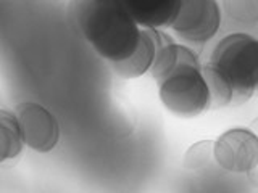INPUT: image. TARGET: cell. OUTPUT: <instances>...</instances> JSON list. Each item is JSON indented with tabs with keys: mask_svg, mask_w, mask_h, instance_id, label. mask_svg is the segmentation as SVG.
<instances>
[{
	"mask_svg": "<svg viewBox=\"0 0 258 193\" xmlns=\"http://www.w3.org/2000/svg\"><path fill=\"white\" fill-rule=\"evenodd\" d=\"M202 64L199 61V56L194 53L189 47L176 44L173 40H168L160 47V50L155 56L150 68V74L157 84L161 80H165L168 76H171L173 72L179 71L185 66H197Z\"/></svg>",
	"mask_w": 258,
	"mask_h": 193,
	"instance_id": "9",
	"label": "cell"
},
{
	"mask_svg": "<svg viewBox=\"0 0 258 193\" xmlns=\"http://www.w3.org/2000/svg\"><path fill=\"white\" fill-rule=\"evenodd\" d=\"M210 64L232 88V105H242L258 92V39L247 32L223 37L210 56Z\"/></svg>",
	"mask_w": 258,
	"mask_h": 193,
	"instance_id": "2",
	"label": "cell"
},
{
	"mask_svg": "<svg viewBox=\"0 0 258 193\" xmlns=\"http://www.w3.org/2000/svg\"><path fill=\"white\" fill-rule=\"evenodd\" d=\"M247 179H248V182L253 185V187H256L258 188V163L250 169V171L247 172Z\"/></svg>",
	"mask_w": 258,
	"mask_h": 193,
	"instance_id": "14",
	"label": "cell"
},
{
	"mask_svg": "<svg viewBox=\"0 0 258 193\" xmlns=\"http://www.w3.org/2000/svg\"><path fill=\"white\" fill-rule=\"evenodd\" d=\"M133 18L142 28H169L181 7V0H123Z\"/></svg>",
	"mask_w": 258,
	"mask_h": 193,
	"instance_id": "8",
	"label": "cell"
},
{
	"mask_svg": "<svg viewBox=\"0 0 258 193\" xmlns=\"http://www.w3.org/2000/svg\"><path fill=\"white\" fill-rule=\"evenodd\" d=\"M15 115L26 147L39 153H48L56 147L60 140V126L53 113L39 103L26 102L16 107Z\"/></svg>",
	"mask_w": 258,
	"mask_h": 193,
	"instance_id": "6",
	"label": "cell"
},
{
	"mask_svg": "<svg viewBox=\"0 0 258 193\" xmlns=\"http://www.w3.org/2000/svg\"><path fill=\"white\" fill-rule=\"evenodd\" d=\"M23 135L15 113L0 111V163L15 159L23 150Z\"/></svg>",
	"mask_w": 258,
	"mask_h": 193,
	"instance_id": "10",
	"label": "cell"
},
{
	"mask_svg": "<svg viewBox=\"0 0 258 193\" xmlns=\"http://www.w3.org/2000/svg\"><path fill=\"white\" fill-rule=\"evenodd\" d=\"M224 13L239 28L258 29V0H223Z\"/></svg>",
	"mask_w": 258,
	"mask_h": 193,
	"instance_id": "12",
	"label": "cell"
},
{
	"mask_svg": "<svg viewBox=\"0 0 258 193\" xmlns=\"http://www.w3.org/2000/svg\"><path fill=\"white\" fill-rule=\"evenodd\" d=\"M215 161V140H200L190 145L184 153L182 167L185 171L197 172L210 167Z\"/></svg>",
	"mask_w": 258,
	"mask_h": 193,
	"instance_id": "13",
	"label": "cell"
},
{
	"mask_svg": "<svg viewBox=\"0 0 258 193\" xmlns=\"http://www.w3.org/2000/svg\"><path fill=\"white\" fill-rule=\"evenodd\" d=\"M221 20V8L216 0H181L169 29L185 42L204 44L216 36Z\"/></svg>",
	"mask_w": 258,
	"mask_h": 193,
	"instance_id": "4",
	"label": "cell"
},
{
	"mask_svg": "<svg viewBox=\"0 0 258 193\" xmlns=\"http://www.w3.org/2000/svg\"><path fill=\"white\" fill-rule=\"evenodd\" d=\"M168 40H171V37L166 36L160 29L142 28L139 44H137L133 55H129L126 60L110 63V66L123 79L141 77L142 74L150 71L160 47L168 42Z\"/></svg>",
	"mask_w": 258,
	"mask_h": 193,
	"instance_id": "7",
	"label": "cell"
},
{
	"mask_svg": "<svg viewBox=\"0 0 258 193\" xmlns=\"http://www.w3.org/2000/svg\"><path fill=\"white\" fill-rule=\"evenodd\" d=\"M70 13L84 39L108 63L126 60L139 44L142 26L123 0H71Z\"/></svg>",
	"mask_w": 258,
	"mask_h": 193,
	"instance_id": "1",
	"label": "cell"
},
{
	"mask_svg": "<svg viewBox=\"0 0 258 193\" xmlns=\"http://www.w3.org/2000/svg\"><path fill=\"white\" fill-rule=\"evenodd\" d=\"M215 161L232 174H247L258 163V134L252 129L234 127L215 140Z\"/></svg>",
	"mask_w": 258,
	"mask_h": 193,
	"instance_id": "5",
	"label": "cell"
},
{
	"mask_svg": "<svg viewBox=\"0 0 258 193\" xmlns=\"http://www.w3.org/2000/svg\"><path fill=\"white\" fill-rule=\"evenodd\" d=\"M157 85L163 107L177 118H197L212 110V96L202 64L185 66Z\"/></svg>",
	"mask_w": 258,
	"mask_h": 193,
	"instance_id": "3",
	"label": "cell"
},
{
	"mask_svg": "<svg viewBox=\"0 0 258 193\" xmlns=\"http://www.w3.org/2000/svg\"><path fill=\"white\" fill-rule=\"evenodd\" d=\"M202 72L205 76L210 96H212V110H220L232 105V88L221 72L210 63L202 64Z\"/></svg>",
	"mask_w": 258,
	"mask_h": 193,
	"instance_id": "11",
	"label": "cell"
}]
</instances>
